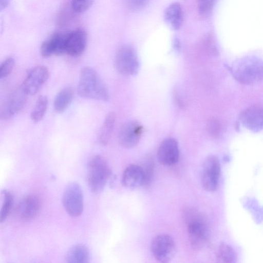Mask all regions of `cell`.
<instances>
[{
	"label": "cell",
	"mask_w": 263,
	"mask_h": 263,
	"mask_svg": "<svg viewBox=\"0 0 263 263\" xmlns=\"http://www.w3.org/2000/svg\"><path fill=\"white\" fill-rule=\"evenodd\" d=\"M233 78L239 83L250 85L263 80V60L254 56H246L233 62L230 66Z\"/></svg>",
	"instance_id": "obj_1"
},
{
	"label": "cell",
	"mask_w": 263,
	"mask_h": 263,
	"mask_svg": "<svg viewBox=\"0 0 263 263\" xmlns=\"http://www.w3.org/2000/svg\"><path fill=\"white\" fill-rule=\"evenodd\" d=\"M78 93L83 98L107 101V88L97 72L92 68L85 66L81 69L78 85Z\"/></svg>",
	"instance_id": "obj_2"
},
{
	"label": "cell",
	"mask_w": 263,
	"mask_h": 263,
	"mask_svg": "<svg viewBox=\"0 0 263 263\" xmlns=\"http://www.w3.org/2000/svg\"><path fill=\"white\" fill-rule=\"evenodd\" d=\"M189 239L192 247L196 249L202 248L209 237V227L205 217L194 209H187L185 212Z\"/></svg>",
	"instance_id": "obj_3"
},
{
	"label": "cell",
	"mask_w": 263,
	"mask_h": 263,
	"mask_svg": "<svg viewBox=\"0 0 263 263\" xmlns=\"http://www.w3.org/2000/svg\"><path fill=\"white\" fill-rule=\"evenodd\" d=\"M111 174L106 160L101 156L92 157L87 165V180L91 191L98 194L105 187Z\"/></svg>",
	"instance_id": "obj_4"
},
{
	"label": "cell",
	"mask_w": 263,
	"mask_h": 263,
	"mask_svg": "<svg viewBox=\"0 0 263 263\" xmlns=\"http://www.w3.org/2000/svg\"><path fill=\"white\" fill-rule=\"evenodd\" d=\"M117 71L122 74L133 76L139 68V62L135 49L129 45H124L117 51L115 59Z\"/></svg>",
	"instance_id": "obj_5"
},
{
	"label": "cell",
	"mask_w": 263,
	"mask_h": 263,
	"mask_svg": "<svg viewBox=\"0 0 263 263\" xmlns=\"http://www.w3.org/2000/svg\"><path fill=\"white\" fill-rule=\"evenodd\" d=\"M63 206L71 216H80L83 210L84 199L82 189L76 182H71L65 187L62 198Z\"/></svg>",
	"instance_id": "obj_6"
},
{
	"label": "cell",
	"mask_w": 263,
	"mask_h": 263,
	"mask_svg": "<svg viewBox=\"0 0 263 263\" xmlns=\"http://www.w3.org/2000/svg\"><path fill=\"white\" fill-rule=\"evenodd\" d=\"M220 164L218 158L210 156L204 160L201 169V183L203 188L208 192H214L219 185Z\"/></svg>",
	"instance_id": "obj_7"
},
{
	"label": "cell",
	"mask_w": 263,
	"mask_h": 263,
	"mask_svg": "<svg viewBox=\"0 0 263 263\" xmlns=\"http://www.w3.org/2000/svg\"><path fill=\"white\" fill-rule=\"evenodd\" d=\"M151 250L154 258L159 262H169L174 256L176 247L173 238L168 234H161L152 240Z\"/></svg>",
	"instance_id": "obj_8"
},
{
	"label": "cell",
	"mask_w": 263,
	"mask_h": 263,
	"mask_svg": "<svg viewBox=\"0 0 263 263\" xmlns=\"http://www.w3.org/2000/svg\"><path fill=\"white\" fill-rule=\"evenodd\" d=\"M28 95L21 86L11 92L2 103L0 108V117L8 120L17 114L24 107Z\"/></svg>",
	"instance_id": "obj_9"
},
{
	"label": "cell",
	"mask_w": 263,
	"mask_h": 263,
	"mask_svg": "<svg viewBox=\"0 0 263 263\" xmlns=\"http://www.w3.org/2000/svg\"><path fill=\"white\" fill-rule=\"evenodd\" d=\"M48 77L49 70L46 66H35L28 72L21 87L28 95H34L47 81Z\"/></svg>",
	"instance_id": "obj_10"
},
{
	"label": "cell",
	"mask_w": 263,
	"mask_h": 263,
	"mask_svg": "<svg viewBox=\"0 0 263 263\" xmlns=\"http://www.w3.org/2000/svg\"><path fill=\"white\" fill-rule=\"evenodd\" d=\"M239 121L249 130L257 133L263 130V106L253 105L242 110Z\"/></svg>",
	"instance_id": "obj_11"
},
{
	"label": "cell",
	"mask_w": 263,
	"mask_h": 263,
	"mask_svg": "<svg viewBox=\"0 0 263 263\" xmlns=\"http://www.w3.org/2000/svg\"><path fill=\"white\" fill-rule=\"evenodd\" d=\"M143 130V126L136 121L124 124L119 134V142L124 148H130L138 143Z\"/></svg>",
	"instance_id": "obj_12"
},
{
	"label": "cell",
	"mask_w": 263,
	"mask_h": 263,
	"mask_svg": "<svg viewBox=\"0 0 263 263\" xmlns=\"http://www.w3.org/2000/svg\"><path fill=\"white\" fill-rule=\"evenodd\" d=\"M87 42L86 32L81 29L68 31L65 45V53L72 57L82 54L85 50Z\"/></svg>",
	"instance_id": "obj_13"
},
{
	"label": "cell",
	"mask_w": 263,
	"mask_h": 263,
	"mask_svg": "<svg viewBox=\"0 0 263 263\" xmlns=\"http://www.w3.org/2000/svg\"><path fill=\"white\" fill-rule=\"evenodd\" d=\"M159 162L165 166H172L177 163L179 158V149L177 141L167 138L160 144L157 153Z\"/></svg>",
	"instance_id": "obj_14"
},
{
	"label": "cell",
	"mask_w": 263,
	"mask_h": 263,
	"mask_svg": "<svg viewBox=\"0 0 263 263\" xmlns=\"http://www.w3.org/2000/svg\"><path fill=\"white\" fill-rule=\"evenodd\" d=\"M68 32L58 31L43 42L40 47L42 57L47 58L52 55L65 53V41Z\"/></svg>",
	"instance_id": "obj_15"
},
{
	"label": "cell",
	"mask_w": 263,
	"mask_h": 263,
	"mask_svg": "<svg viewBox=\"0 0 263 263\" xmlns=\"http://www.w3.org/2000/svg\"><path fill=\"white\" fill-rule=\"evenodd\" d=\"M122 182L125 187L131 189L145 186L146 176L143 167L137 164L128 165L123 172Z\"/></svg>",
	"instance_id": "obj_16"
},
{
	"label": "cell",
	"mask_w": 263,
	"mask_h": 263,
	"mask_svg": "<svg viewBox=\"0 0 263 263\" xmlns=\"http://www.w3.org/2000/svg\"><path fill=\"white\" fill-rule=\"evenodd\" d=\"M41 208V201L36 195H29L24 197L16 209L17 216L23 220H30L35 218Z\"/></svg>",
	"instance_id": "obj_17"
},
{
	"label": "cell",
	"mask_w": 263,
	"mask_h": 263,
	"mask_svg": "<svg viewBox=\"0 0 263 263\" xmlns=\"http://www.w3.org/2000/svg\"><path fill=\"white\" fill-rule=\"evenodd\" d=\"M164 17L173 29H180L183 22V12L180 5L177 2L170 4L165 10Z\"/></svg>",
	"instance_id": "obj_18"
},
{
	"label": "cell",
	"mask_w": 263,
	"mask_h": 263,
	"mask_svg": "<svg viewBox=\"0 0 263 263\" xmlns=\"http://www.w3.org/2000/svg\"><path fill=\"white\" fill-rule=\"evenodd\" d=\"M90 253L87 247L83 244H77L71 247L67 252L66 260L68 262H88Z\"/></svg>",
	"instance_id": "obj_19"
},
{
	"label": "cell",
	"mask_w": 263,
	"mask_h": 263,
	"mask_svg": "<svg viewBox=\"0 0 263 263\" xmlns=\"http://www.w3.org/2000/svg\"><path fill=\"white\" fill-rule=\"evenodd\" d=\"M73 97V90L71 87H66L61 89L56 95L53 102L55 111L63 112L69 105Z\"/></svg>",
	"instance_id": "obj_20"
},
{
	"label": "cell",
	"mask_w": 263,
	"mask_h": 263,
	"mask_svg": "<svg viewBox=\"0 0 263 263\" xmlns=\"http://www.w3.org/2000/svg\"><path fill=\"white\" fill-rule=\"evenodd\" d=\"M115 122V114L113 112H109L106 116L99 132V140L102 145H106L109 142L114 130Z\"/></svg>",
	"instance_id": "obj_21"
},
{
	"label": "cell",
	"mask_w": 263,
	"mask_h": 263,
	"mask_svg": "<svg viewBox=\"0 0 263 263\" xmlns=\"http://www.w3.org/2000/svg\"><path fill=\"white\" fill-rule=\"evenodd\" d=\"M218 261L224 263H233L236 261V254L234 249L226 243H221L216 253Z\"/></svg>",
	"instance_id": "obj_22"
},
{
	"label": "cell",
	"mask_w": 263,
	"mask_h": 263,
	"mask_svg": "<svg viewBox=\"0 0 263 263\" xmlns=\"http://www.w3.org/2000/svg\"><path fill=\"white\" fill-rule=\"evenodd\" d=\"M48 99L45 96H40L31 112L30 118L34 122L41 121L44 116L48 106Z\"/></svg>",
	"instance_id": "obj_23"
},
{
	"label": "cell",
	"mask_w": 263,
	"mask_h": 263,
	"mask_svg": "<svg viewBox=\"0 0 263 263\" xmlns=\"http://www.w3.org/2000/svg\"><path fill=\"white\" fill-rule=\"evenodd\" d=\"M1 196L0 221L2 223L5 221L11 211L13 204V197L12 194L7 190H3Z\"/></svg>",
	"instance_id": "obj_24"
},
{
	"label": "cell",
	"mask_w": 263,
	"mask_h": 263,
	"mask_svg": "<svg viewBox=\"0 0 263 263\" xmlns=\"http://www.w3.org/2000/svg\"><path fill=\"white\" fill-rule=\"evenodd\" d=\"M94 0H71V7L73 12L82 13L92 6Z\"/></svg>",
	"instance_id": "obj_25"
},
{
	"label": "cell",
	"mask_w": 263,
	"mask_h": 263,
	"mask_svg": "<svg viewBox=\"0 0 263 263\" xmlns=\"http://www.w3.org/2000/svg\"><path fill=\"white\" fill-rule=\"evenodd\" d=\"M15 65V60L12 57H8L4 60L0 66V79L8 76L12 72Z\"/></svg>",
	"instance_id": "obj_26"
},
{
	"label": "cell",
	"mask_w": 263,
	"mask_h": 263,
	"mask_svg": "<svg viewBox=\"0 0 263 263\" xmlns=\"http://www.w3.org/2000/svg\"><path fill=\"white\" fill-rule=\"evenodd\" d=\"M149 0H124L126 8L132 12L141 10L148 3Z\"/></svg>",
	"instance_id": "obj_27"
},
{
	"label": "cell",
	"mask_w": 263,
	"mask_h": 263,
	"mask_svg": "<svg viewBox=\"0 0 263 263\" xmlns=\"http://www.w3.org/2000/svg\"><path fill=\"white\" fill-rule=\"evenodd\" d=\"M215 0H197L199 13L202 15H206L210 13Z\"/></svg>",
	"instance_id": "obj_28"
},
{
	"label": "cell",
	"mask_w": 263,
	"mask_h": 263,
	"mask_svg": "<svg viewBox=\"0 0 263 263\" xmlns=\"http://www.w3.org/2000/svg\"><path fill=\"white\" fill-rule=\"evenodd\" d=\"M208 130L212 137H218L221 133L222 125L218 120L212 119L208 123Z\"/></svg>",
	"instance_id": "obj_29"
},
{
	"label": "cell",
	"mask_w": 263,
	"mask_h": 263,
	"mask_svg": "<svg viewBox=\"0 0 263 263\" xmlns=\"http://www.w3.org/2000/svg\"><path fill=\"white\" fill-rule=\"evenodd\" d=\"M10 0H0V10L5 9L9 3Z\"/></svg>",
	"instance_id": "obj_30"
},
{
	"label": "cell",
	"mask_w": 263,
	"mask_h": 263,
	"mask_svg": "<svg viewBox=\"0 0 263 263\" xmlns=\"http://www.w3.org/2000/svg\"><path fill=\"white\" fill-rule=\"evenodd\" d=\"M174 48L177 50H179L180 47V42L179 40L177 38L175 39L174 40Z\"/></svg>",
	"instance_id": "obj_31"
}]
</instances>
